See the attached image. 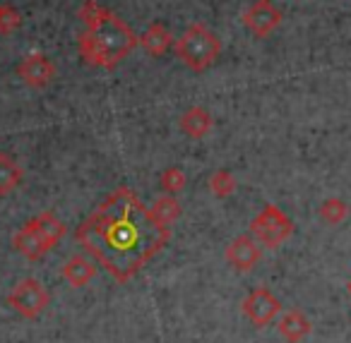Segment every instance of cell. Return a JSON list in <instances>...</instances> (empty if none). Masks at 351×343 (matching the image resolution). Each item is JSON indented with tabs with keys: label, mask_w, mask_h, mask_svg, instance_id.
<instances>
[{
	"label": "cell",
	"mask_w": 351,
	"mask_h": 343,
	"mask_svg": "<svg viewBox=\"0 0 351 343\" xmlns=\"http://www.w3.org/2000/svg\"><path fill=\"white\" fill-rule=\"evenodd\" d=\"M75 238L108 276L128 283L152 257L159 255L169 242L171 228L159 226L130 188H116L97 212L80 223Z\"/></svg>",
	"instance_id": "1"
},
{
	"label": "cell",
	"mask_w": 351,
	"mask_h": 343,
	"mask_svg": "<svg viewBox=\"0 0 351 343\" xmlns=\"http://www.w3.org/2000/svg\"><path fill=\"white\" fill-rule=\"evenodd\" d=\"M77 46L87 65L116 70L118 63L128 53H132L135 46H140V36L111 10V15L101 25H97L94 29H84V34H80Z\"/></svg>",
	"instance_id": "2"
},
{
	"label": "cell",
	"mask_w": 351,
	"mask_h": 343,
	"mask_svg": "<svg viewBox=\"0 0 351 343\" xmlns=\"http://www.w3.org/2000/svg\"><path fill=\"white\" fill-rule=\"evenodd\" d=\"M176 55L186 68H191L193 73H205L221 53V41L210 27L200 25H191L183 31L181 39H176L173 44Z\"/></svg>",
	"instance_id": "3"
},
{
	"label": "cell",
	"mask_w": 351,
	"mask_h": 343,
	"mask_svg": "<svg viewBox=\"0 0 351 343\" xmlns=\"http://www.w3.org/2000/svg\"><path fill=\"white\" fill-rule=\"evenodd\" d=\"M293 233V223L277 204H265L263 212L250 221V236L267 250H274L287 242Z\"/></svg>",
	"instance_id": "4"
},
{
	"label": "cell",
	"mask_w": 351,
	"mask_h": 343,
	"mask_svg": "<svg viewBox=\"0 0 351 343\" xmlns=\"http://www.w3.org/2000/svg\"><path fill=\"white\" fill-rule=\"evenodd\" d=\"M49 303H51L49 290L36 279L17 281V283L12 285L10 295H8V305L25 319L41 317V314L46 312V307H49Z\"/></svg>",
	"instance_id": "5"
},
{
	"label": "cell",
	"mask_w": 351,
	"mask_h": 343,
	"mask_svg": "<svg viewBox=\"0 0 351 343\" xmlns=\"http://www.w3.org/2000/svg\"><path fill=\"white\" fill-rule=\"evenodd\" d=\"M241 307H243L245 317L253 322V327H258V329L272 324L274 319L282 314V303H279L277 295L269 288H265V285H258V288L250 290Z\"/></svg>",
	"instance_id": "6"
},
{
	"label": "cell",
	"mask_w": 351,
	"mask_h": 343,
	"mask_svg": "<svg viewBox=\"0 0 351 343\" xmlns=\"http://www.w3.org/2000/svg\"><path fill=\"white\" fill-rule=\"evenodd\" d=\"M243 25L258 39L269 36L279 25H282V12L269 3V0H258L243 12Z\"/></svg>",
	"instance_id": "7"
},
{
	"label": "cell",
	"mask_w": 351,
	"mask_h": 343,
	"mask_svg": "<svg viewBox=\"0 0 351 343\" xmlns=\"http://www.w3.org/2000/svg\"><path fill=\"white\" fill-rule=\"evenodd\" d=\"M17 77L32 89H44L53 82L56 77V65L44 53H29L22 58L17 65Z\"/></svg>",
	"instance_id": "8"
},
{
	"label": "cell",
	"mask_w": 351,
	"mask_h": 343,
	"mask_svg": "<svg viewBox=\"0 0 351 343\" xmlns=\"http://www.w3.org/2000/svg\"><path fill=\"white\" fill-rule=\"evenodd\" d=\"M260 255H263V250H260V242L255 240L253 236L234 238L224 252L226 262H229L236 271H250L260 262Z\"/></svg>",
	"instance_id": "9"
},
{
	"label": "cell",
	"mask_w": 351,
	"mask_h": 343,
	"mask_svg": "<svg viewBox=\"0 0 351 343\" xmlns=\"http://www.w3.org/2000/svg\"><path fill=\"white\" fill-rule=\"evenodd\" d=\"M12 247H15L22 257H27V259H32V262L44 259V257L51 252V245L41 238V233L36 231L29 221L12 236Z\"/></svg>",
	"instance_id": "10"
},
{
	"label": "cell",
	"mask_w": 351,
	"mask_h": 343,
	"mask_svg": "<svg viewBox=\"0 0 351 343\" xmlns=\"http://www.w3.org/2000/svg\"><path fill=\"white\" fill-rule=\"evenodd\" d=\"M311 329L313 327H311V322H308V317L296 307L287 309V312H284L282 317H279V322H277L279 336H282L287 343H301L303 338L311 333Z\"/></svg>",
	"instance_id": "11"
},
{
	"label": "cell",
	"mask_w": 351,
	"mask_h": 343,
	"mask_svg": "<svg viewBox=\"0 0 351 343\" xmlns=\"http://www.w3.org/2000/svg\"><path fill=\"white\" fill-rule=\"evenodd\" d=\"M173 44H176V41H173V36H171V31L166 29L164 25H159V22L149 25L140 36L142 51H145L147 55H152V58H159V55H164Z\"/></svg>",
	"instance_id": "12"
},
{
	"label": "cell",
	"mask_w": 351,
	"mask_h": 343,
	"mask_svg": "<svg viewBox=\"0 0 351 343\" xmlns=\"http://www.w3.org/2000/svg\"><path fill=\"white\" fill-rule=\"evenodd\" d=\"M212 125H215V120H212L210 111L202 106H191L181 116V130L191 140H202L205 135H210Z\"/></svg>",
	"instance_id": "13"
},
{
	"label": "cell",
	"mask_w": 351,
	"mask_h": 343,
	"mask_svg": "<svg viewBox=\"0 0 351 343\" xmlns=\"http://www.w3.org/2000/svg\"><path fill=\"white\" fill-rule=\"evenodd\" d=\"M60 274H63V279L68 281L73 288H84V285L94 279V274H97V266H94V262H89L84 255H73L63 264Z\"/></svg>",
	"instance_id": "14"
},
{
	"label": "cell",
	"mask_w": 351,
	"mask_h": 343,
	"mask_svg": "<svg viewBox=\"0 0 351 343\" xmlns=\"http://www.w3.org/2000/svg\"><path fill=\"white\" fill-rule=\"evenodd\" d=\"M29 223L41 233V238L49 242L51 250H53V247L58 245L65 236H68V226H65L60 218H56V214H51V212H41L39 216H34Z\"/></svg>",
	"instance_id": "15"
},
{
	"label": "cell",
	"mask_w": 351,
	"mask_h": 343,
	"mask_svg": "<svg viewBox=\"0 0 351 343\" xmlns=\"http://www.w3.org/2000/svg\"><path fill=\"white\" fill-rule=\"evenodd\" d=\"M22 173H25L22 166L10 154L0 151V197H8V194L20 188Z\"/></svg>",
	"instance_id": "16"
},
{
	"label": "cell",
	"mask_w": 351,
	"mask_h": 343,
	"mask_svg": "<svg viewBox=\"0 0 351 343\" xmlns=\"http://www.w3.org/2000/svg\"><path fill=\"white\" fill-rule=\"evenodd\" d=\"M152 216H154V221L159 223V226L164 228H171L178 218H181L183 214V207L181 202L176 199V194H164V197H159L154 204H152Z\"/></svg>",
	"instance_id": "17"
},
{
	"label": "cell",
	"mask_w": 351,
	"mask_h": 343,
	"mask_svg": "<svg viewBox=\"0 0 351 343\" xmlns=\"http://www.w3.org/2000/svg\"><path fill=\"white\" fill-rule=\"evenodd\" d=\"M317 214H320L322 221L330 223V226H339V223L344 221L346 216H349V207H346L344 199H339V197H327L325 202L320 204Z\"/></svg>",
	"instance_id": "18"
},
{
	"label": "cell",
	"mask_w": 351,
	"mask_h": 343,
	"mask_svg": "<svg viewBox=\"0 0 351 343\" xmlns=\"http://www.w3.org/2000/svg\"><path fill=\"white\" fill-rule=\"evenodd\" d=\"M207 188L212 190V194H215V197L224 199V197H231V194L236 192L239 183H236V178H234V173H231V170L219 168V170H215V173H212Z\"/></svg>",
	"instance_id": "19"
},
{
	"label": "cell",
	"mask_w": 351,
	"mask_h": 343,
	"mask_svg": "<svg viewBox=\"0 0 351 343\" xmlns=\"http://www.w3.org/2000/svg\"><path fill=\"white\" fill-rule=\"evenodd\" d=\"M108 15H111V10L104 8V5H99L97 0H84L82 8H80V20L84 22L87 29H94L97 25H101Z\"/></svg>",
	"instance_id": "20"
},
{
	"label": "cell",
	"mask_w": 351,
	"mask_h": 343,
	"mask_svg": "<svg viewBox=\"0 0 351 343\" xmlns=\"http://www.w3.org/2000/svg\"><path fill=\"white\" fill-rule=\"evenodd\" d=\"M159 185L166 194H178L186 188V173H183L181 168H176V166H171V168H166L164 173H161Z\"/></svg>",
	"instance_id": "21"
},
{
	"label": "cell",
	"mask_w": 351,
	"mask_h": 343,
	"mask_svg": "<svg viewBox=\"0 0 351 343\" xmlns=\"http://www.w3.org/2000/svg\"><path fill=\"white\" fill-rule=\"evenodd\" d=\"M22 15L10 5H0V34H12L15 29H20Z\"/></svg>",
	"instance_id": "22"
},
{
	"label": "cell",
	"mask_w": 351,
	"mask_h": 343,
	"mask_svg": "<svg viewBox=\"0 0 351 343\" xmlns=\"http://www.w3.org/2000/svg\"><path fill=\"white\" fill-rule=\"evenodd\" d=\"M346 288H349V295H351V281H349V285H346Z\"/></svg>",
	"instance_id": "23"
}]
</instances>
